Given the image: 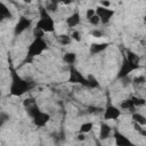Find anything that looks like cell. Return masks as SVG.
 <instances>
[{
  "instance_id": "6da1fadb",
  "label": "cell",
  "mask_w": 146,
  "mask_h": 146,
  "mask_svg": "<svg viewBox=\"0 0 146 146\" xmlns=\"http://www.w3.org/2000/svg\"><path fill=\"white\" fill-rule=\"evenodd\" d=\"M31 84L27 80L22 78L15 70H11L10 73V86H9V92L10 95L15 97H21L25 95L27 91H30Z\"/></svg>"
},
{
  "instance_id": "7a4b0ae2",
  "label": "cell",
  "mask_w": 146,
  "mask_h": 146,
  "mask_svg": "<svg viewBox=\"0 0 146 146\" xmlns=\"http://www.w3.org/2000/svg\"><path fill=\"white\" fill-rule=\"evenodd\" d=\"M34 27L39 29L44 34L55 32V19L46 10L44 7H40L39 8V19H38V22H36Z\"/></svg>"
},
{
  "instance_id": "3957f363",
  "label": "cell",
  "mask_w": 146,
  "mask_h": 146,
  "mask_svg": "<svg viewBox=\"0 0 146 146\" xmlns=\"http://www.w3.org/2000/svg\"><path fill=\"white\" fill-rule=\"evenodd\" d=\"M26 111H27L29 116L32 119L34 125H36L38 128H43L50 121V115L48 113L41 111L39 108V106L36 105V103L31 105L30 107H27Z\"/></svg>"
},
{
  "instance_id": "277c9868",
  "label": "cell",
  "mask_w": 146,
  "mask_h": 146,
  "mask_svg": "<svg viewBox=\"0 0 146 146\" xmlns=\"http://www.w3.org/2000/svg\"><path fill=\"white\" fill-rule=\"evenodd\" d=\"M48 49V43L44 40V38H36L33 39V41L30 43V46L27 47V52H26V57L27 59H33L36 56H40L42 52H44Z\"/></svg>"
},
{
  "instance_id": "5b68a950",
  "label": "cell",
  "mask_w": 146,
  "mask_h": 146,
  "mask_svg": "<svg viewBox=\"0 0 146 146\" xmlns=\"http://www.w3.org/2000/svg\"><path fill=\"white\" fill-rule=\"evenodd\" d=\"M139 64L138 63H135V62H131V60H128L125 57L123 58L121 65H120V68H119V73H117V79H123L125 76H129L130 73H132L133 71H137L139 70Z\"/></svg>"
},
{
  "instance_id": "8992f818",
  "label": "cell",
  "mask_w": 146,
  "mask_h": 146,
  "mask_svg": "<svg viewBox=\"0 0 146 146\" xmlns=\"http://www.w3.org/2000/svg\"><path fill=\"white\" fill-rule=\"evenodd\" d=\"M32 26V19L26 17V16H21L17 21V23L15 24L14 27V35H21L22 33H24L25 31H27L29 29H31Z\"/></svg>"
},
{
  "instance_id": "52a82bcc",
  "label": "cell",
  "mask_w": 146,
  "mask_h": 146,
  "mask_svg": "<svg viewBox=\"0 0 146 146\" xmlns=\"http://www.w3.org/2000/svg\"><path fill=\"white\" fill-rule=\"evenodd\" d=\"M95 11H96V15L100 19V24H108L111 18L115 14L114 9H112V8H104V7H100V6L96 7Z\"/></svg>"
},
{
  "instance_id": "ba28073f",
  "label": "cell",
  "mask_w": 146,
  "mask_h": 146,
  "mask_svg": "<svg viewBox=\"0 0 146 146\" xmlns=\"http://www.w3.org/2000/svg\"><path fill=\"white\" fill-rule=\"evenodd\" d=\"M120 116H121V110L117 106L112 105V104H108L105 107L104 113H103V117L106 121H115Z\"/></svg>"
},
{
  "instance_id": "9c48e42d",
  "label": "cell",
  "mask_w": 146,
  "mask_h": 146,
  "mask_svg": "<svg viewBox=\"0 0 146 146\" xmlns=\"http://www.w3.org/2000/svg\"><path fill=\"white\" fill-rule=\"evenodd\" d=\"M70 82L72 83H79V84H82L84 87H88V80H87V76L82 75V73L80 71H78L75 67L73 66H70Z\"/></svg>"
},
{
  "instance_id": "30bf717a",
  "label": "cell",
  "mask_w": 146,
  "mask_h": 146,
  "mask_svg": "<svg viewBox=\"0 0 146 146\" xmlns=\"http://www.w3.org/2000/svg\"><path fill=\"white\" fill-rule=\"evenodd\" d=\"M113 137H114V141H115L116 146H136L125 135H123L122 132H120L117 130L114 131Z\"/></svg>"
},
{
  "instance_id": "8fae6325",
  "label": "cell",
  "mask_w": 146,
  "mask_h": 146,
  "mask_svg": "<svg viewBox=\"0 0 146 146\" xmlns=\"http://www.w3.org/2000/svg\"><path fill=\"white\" fill-rule=\"evenodd\" d=\"M111 135H112V127L106 122H102L99 124V132H98L99 140H106L111 137Z\"/></svg>"
},
{
  "instance_id": "7c38bea8",
  "label": "cell",
  "mask_w": 146,
  "mask_h": 146,
  "mask_svg": "<svg viewBox=\"0 0 146 146\" xmlns=\"http://www.w3.org/2000/svg\"><path fill=\"white\" fill-rule=\"evenodd\" d=\"M65 23H66V25L68 27H72V29L78 26L81 23V15H80V13L78 10L73 11L70 16H67V18L65 19Z\"/></svg>"
},
{
  "instance_id": "4fadbf2b",
  "label": "cell",
  "mask_w": 146,
  "mask_h": 146,
  "mask_svg": "<svg viewBox=\"0 0 146 146\" xmlns=\"http://www.w3.org/2000/svg\"><path fill=\"white\" fill-rule=\"evenodd\" d=\"M110 43L108 42H95L90 44V54L91 55H98L106 50L108 48Z\"/></svg>"
},
{
  "instance_id": "5bb4252c",
  "label": "cell",
  "mask_w": 146,
  "mask_h": 146,
  "mask_svg": "<svg viewBox=\"0 0 146 146\" xmlns=\"http://www.w3.org/2000/svg\"><path fill=\"white\" fill-rule=\"evenodd\" d=\"M13 13L8 8V6L3 2H0V22H3L6 19H11Z\"/></svg>"
},
{
  "instance_id": "9a60e30c",
  "label": "cell",
  "mask_w": 146,
  "mask_h": 146,
  "mask_svg": "<svg viewBox=\"0 0 146 146\" xmlns=\"http://www.w3.org/2000/svg\"><path fill=\"white\" fill-rule=\"evenodd\" d=\"M63 60H64L65 64H67L70 66H73V64L76 62V54L73 52V51L65 52L64 56H63Z\"/></svg>"
},
{
  "instance_id": "2e32d148",
  "label": "cell",
  "mask_w": 146,
  "mask_h": 146,
  "mask_svg": "<svg viewBox=\"0 0 146 146\" xmlns=\"http://www.w3.org/2000/svg\"><path fill=\"white\" fill-rule=\"evenodd\" d=\"M132 120H133L135 123H137V124H139L141 127H145V124H146V117H145V115L141 114V113H139V112H133L132 113Z\"/></svg>"
},
{
  "instance_id": "e0dca14e",
  "label": "cell",
  "mask_w": 146,
  "mask_h": 146,
  "mask_svg": "<svg viewBox=\"0 0 146 146\" xmlns=\"http://www.w3.org/2000/svg\"><path fill=\"white\" fill-rule=\"evenodd\" d=\"M119 108H120L121 111L123 110V111H131V112H133V110H135L136 107H135V105L132 104L131 99L128 98V99H124V100H122V102L120 103Z\"/></svg>"
},
{
  "instance_id": "ac0fdd59",
  "label": "cell",
  "mask_w": 146,
  "mask_h": 146,
  "mask_svg": "<svg viewBox=\"0 0 146 146\" xmlns=\"http://www.w3.org/2000/svg\"><path fill=\"white\" fill-rule=\"evenodd\" d=\"M56 40L62 46H67V44H70L72 42V39H71V36L68 34H59V35L56 36Z\"/></svg>"
},
{
  "instance_id": "d6986e66",
  "label": "cell",
  "mask_w": 146,
  "mask_h": 146,
  "mask_svg": "<svg viewBox=\"0 0 146 146\" xmlns=\"http://www.w3.org/2000/svg\"><path fill=\"white\" fill-rule=\"evenodd\" d=\"M92 128H94V123H92V122H90V121L83 122V123L80 125V128H79V132L87 135L88 132H90V131L92 130Z\"/></svg>"
},
{
  "instance_id": "ffe728a7",
  "label": "cell",
  "mask_w": 146,
  "mask_h": 146,
  "mask_svg": "<svg viewBox=\"0 0 146 146\" xmlns=\"http://www.w3.org/2000/svg\"><path fill=\"white\" fill-rule=\"evenodd\" d=\"M87 80H88V87L89 88H97V87H99V83H98V81L96 80V78L94 75H88Z\"/></svg>"
},
{
  "instance_id": "44dd1931",
  "label": "cell",
  "mask_w": 146,
  "mask_h": 146,
  "mask_svg": "<svg viewBox=\"0 0 146 146\" xmlns=\"http://www.w3.org/2000/svg\"><path fill=\"white\" fill-rule=\"evenodd\" d=\"M132 104L135 105V107H139V106H144L145 105V99L144 98H139V97H131L130 98Z\"/></svg>"
},
{
  "instance_id": "7402d4cb",
  "label": "cell",
  "mask_w": 146,
  "mask_h": 146,
  "mask_svg": "<svg viewBox=\"0 0 146 146\" xmlns=\"http://www.w3.org/2000/svg\"><path fill=\"white\" fill-rule=\"evenodd\" d=\"M90 35L94 36V38L99 39V38H103V36H104V32H103L100 29H94V30H91Z\"/></svg>"
},
{
  "instance_id": "603a6c76",
  "label": "cell",
  "mask_w": 146,
  "mask_h": 146,
  "mask_svg": "<svg viewBox=\"0 0 146 146\" xmlns=\"http://www.w3.org/2000/svg\"><path fill=\"white\" fill-rule=\"evenodd\" d=\"M88 22H89V24L90 25H92V26H98L99 24H100V19H99V17L95 14L92 17H90L89 19H88Z\"/></svg>"
},
{
  "instance_id": "cb8c5ba5",
  "label": "cell",
  "mask_w": 146,
  "mask_h": 146,
  "mask_svg": "<svg viewBox=\"0 0 146 146\" xmlns=\"http://www.w3.org/2000/svg\"><path fill=\"white\" fill-rule=\"evenodd\" d=\"M131 82H133V83H136V84H138V86H143L144 83H145V76L141 74V75H137L136 78H133L132 80H131Z\"/></svg>"
},
{
  "instance_id": "d4e9b609",
  "label": "cell",
  "mask_w": 146,
  "mask_h": 146,
  "mask_svg": "<svg viewBox=\"0 0 146 146\" xmlns=\"http://www.w3.org/2000/svg\"><path fill=\"white\" fill-rule=\"evenodd\" d=\"M9 121V115L6 112H0V128Z\"/></svg>"
},
{
  "instance_id": "484cf974",
  "label": "cell",
  "mask_w": 146,
  "mask_h": 146,
  "mask_svg": "<svg viewBox=\"0 0 146 146\" xmlns=\"http://www.w3.org/2000/svg\"><path fill=\"white\" fill-rule=\"evenodd\" d=\"M32 34H33L34 39H36V38H43V36H44V33H43L42 31H40L39 29H36V27H33Z\"/></svg>"
},
{
  "instance_id": "4316f807",
  "label": "cell",
  "mask_w": 146,
  "mask_h": 146,
  "mask_svg": "<svg viewBox=\"0 0 146 146\" xmlns=\"http://www.w3.org/2000/svg\"><path fill=\"white\" fill-rule=\"evenodd\" d=\"M70 36H71V39H72V40L78 41V42H79V41H81V39H82V38H81V34H80V32H79V31H73V32L71 33V35H70Z\"/></svg>"
},
{
  "instance_id": "83f0119b",
  "label": "cell",
  "mask_w": 146,
  "mask_h": 146,
  "mask_svg": "<svg viewBox=\"0 0 146 146\" xmlns=\"http://www.w3.org/2000/svg\"><path fill=\"white\" fill-rule=\"evenodd\" d=\"M33 104H35V100H34L33 98H25V99H24V102H23V105H24V107H25V108L30 107V106H31V105H33Z\"/></svg>"
},
{
  "instance_id": "f1b7e54d",
  "label": "cell",
  "mask_w": 146,
  "mask_h": 146,
  "mask_svg": "<svg viewBox=\"0 0 146 146\" xmlns=\"http://www.w3.org/2000/svg\"><path fill=\"white\" fill-rule=\"evenodd\" d=\"M95 14H96L95 9H94V8H89V9H87V10H86V18H87V19H89V18H90V17H92Z\"/></svg>"
},
{
  "instance_id": "f546056e",
  "label": "cell",
  "mask_w": 146,
  "mask_h": 146,
  "mask_svg": "<svg viewBox=\"0 0 146 146\" xmlns=\"http://www.w3.org/2000/svg\"><path fill=\"white\" fill-rule=\"evenodd\" d=\"M76 139L79 140V141H84L86 139H87V137H86V135L84 133H78V136H76Z\"/></svg>"
},
{
  "instance_id": "4dcf8cb0",
  "label": "cell",
  "mask_w": 146,
  "mask_h": 146,
  "mask_svg": "<svg viewBox=\"0 0 146 146\" xmlns=\"http://www.w3.org/2000/svg\"><path fill=\"white\" fill-rule=\"evenodd\" d=\"M100 7H104V8H110L111 7V2L110 1H100Z\"/></svg>"
},
{
  "instance_id": "1f68e13d",
  "label": "cell",
  "mask_w": 146,
  "mask_h": 146,
  "mask_svg": "<svg viewBox=\"0 0 146 146\" xmlns=\"http://www.w3.org/2000/svg\"><path fill=\"white\" fill-rule=\"evenodd\" d=\"M38 146H43V145H41V144H40V145H38Z\"/></svg>"
}]
</instances>
